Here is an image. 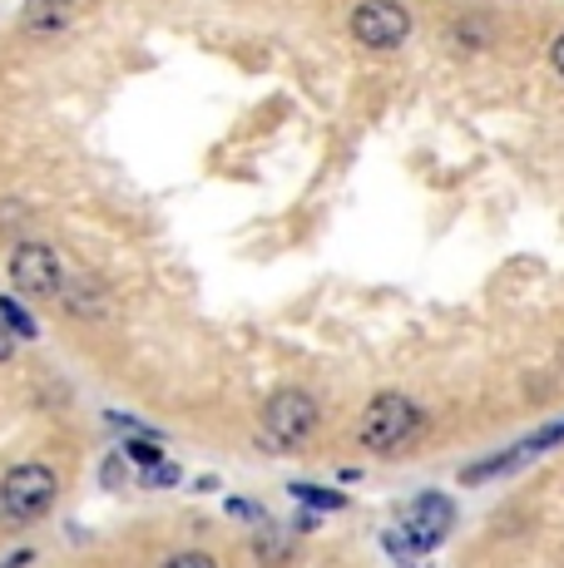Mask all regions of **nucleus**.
<instances>
[{
    "mask_svg": "<svg viewBox=\"0 0 564 568\" xmlns=\"http://www.w3.org/2000/svg\"><path fill=\"white\" fill-rule=\"evenodd\" d=\"M124 460H134L139 475H149V469H164V450L149 440H124Z\"/></svg>",
    "mask_w": 564,
    "mask_h": 568,
    "instance_id": "f8f14e48",
    "label": "nucleus"
},
{
    "mask_svg": "<svg viewBox=\"0 0 564 568\" xmlns=\"http://www.w3.org/2000/svg\"><path fill=\"white\" fill-rule=\"evenodd\" d=\"M292 495H302L308 505H318V509H342L346 505L342 495H332V489H318V485H292Z\"/></svg>",
    "mask_w": 564,
    "mask_h": 568,
    "instance_id": "4468645a",
    "label": "nucleus"
},
{
    "mask_svg": "<svg viewBox=\"0 0 564 568\" xmlns=\"http://www.w3.org/2000/svg\"><path fill=\"white\" fill-rule=\"evenodd\" d=\"M119 460H124V455H114V460L104 465V485H110V489H119V485H124V479H129L124 469H119Z\"/></svg>",
    "mask_w": 564,
    "mask_h": 568,
    "instance_id": "f3484780",
    "label": "nucleus"
},
{
    "mask_svg": "<svg viewBox=\"0 0 564 568\" xmlns=\"http://www.w3.org/2000/svg\"><path fill=\"white\" fill-rule=\"evenodd\" d=\"M10 282H16L20 297H36V302H56L64 287V262L50 243L40 237H26V243L10 247Z\"/></svg>",
    "mask_w": 564,
    "mask_h": 568,
    "instance_id": "20e7f679",
    "label": "nucleus"
},
{
    "mask_svg": "<svg viewBox=\"0 0 564 568\" xmlns=\"http://www.w3.org/2000/svg\"><path fill=\"white\" fill-rule=\"evenodd\" d=\"M60 499V475L40 460H20L0 479V519L6 524H36L56 509Z\"/></svg>",
    "mask_w": 564,
    "mask_h": 568,
    "instance_id": "7ed1b4c3",
    "label": "nucleus"
},
{
    "mask_svg": "<svg viewBox=\"0 0 564 568\" xmlns=\"http://www.w3.org/2000/svg\"><path fill=\"white\" fill-rule=\"evenodd\" d=\"M560 371H564V342H560Z\"/></svg>",
    "mask_w": 564,
    "mask_h": 568,
    "instance_id": "a211bd4d",
    "label": "nucleus"
},
{
    "mask_svg": "<svg viewBox=\"0 0 564 568\" xmlns=\"http://www.w3.org/2000/svg\"><path fill=\"white\" fill-rule=\"evenodd\" d=\"M346 30L362 50H396L411 40V10L401 0H362L346 16Z\"/></svg>",
    "mask_w": 564,
    "mask_h": 568,
    "instance_id": "39448f33",
    "label": "nucleus"
},
{
    "mask_svg": "<svg viewBox=\"0 0 564 568\" xmlns=\"http://www.w3.org/2000/svg\"><path fill=\"white\" fill-rule=\"evenodd\" d=\"M550 70H555V80L564 84V36H555V45H550Z\"/></svg>",
    "mask_w": 564,
    "mask_h": 568,
    "instance_id": "dca6fc26",
    "label": "nucleus"
},
{
    "mask_svg": "<svg viewBox=\"0 0 564 568\" xmlns=\"http://www.w3.org/2000/svg\"><path fill=\"white\" fill-rule=\"evenodd\" d=\"M159 568H223V564L213 559L209 549H179V554H169Z\"/></svg>",
    "mask_w": 564,
    "mask_h": 568,
    "instance_id": "ddd939ff",
    "label": "nucleus"
},
{
    "mask_svg": "<svg viewBox=\"0 0 564 568\" xmlns=\"http://www.w3.org/2000/svg\"><path fill=\"white\" fill-rule=\"evenodd\" d=\"M318 425H322V406H318V396L302 386L273 390V396L263 400V415H258V435H263L268 450H302Z\"/></svg>",
    "mask_w": 564,
    "mask_h": 568,
    "instance_id": "f03ea898",
    "label": "nucleus"
},
{
    "mask_svg": "<svg viewBox=\"0 0 564 568\" xmlns=\"http://www.w3.org/2000/svg\"><path fill=\"white\" fill-rule=\"evenodd\" d=\"M426 425H431V415L416 396H406V390H376L366 400L362 420H356V440L372 455H406L426 435Z\"/></svg>",
    "mask_w": 564,
    "mask_h": 568,
    "instance_id": "f257e3e1",
    "label": "nucleus"
},
{
    "mask_svg": "<svg viewBox=\"0 0 564 568\" xmlns=\"http://www.w3.org/2000/svg\"><path fill=\"white\" fill-rule=\"evenodd\" d=\"M56 302L70 316H80V322H100V316H110V292H104L90 272H64V287H60Z\"/></svg>",
    "mask_w": 564,
    "mask_h": 568,
    "instance_id": "0eeeda50",
    "label": "nucleus"
},
{
    "mask_svg": "<svg viewBox=\"0 0 564 568\" xmlns=\"http://www.w3.org/2000/svg\"><path fill=\"white\" fill-rule=\"evenodd\" d=\"M0 322L16 332V342H30V336H36V322H30L26 307H20L16 297H0Z\"/></svg>",
    "mask_w": 564,
    "mask_h": 568,
    "instance_id": "9b49d317",
    "label": "nucleus"
},
{
    "mask_svg": "<svg viewBox=\"0 0 564 568\" xmlns=\"http://www.w3.org/2000/svg\"><path fill=\"white\" fill-rule=\"evenodd\" d=\"M16 352H20L16 332H10V326H6V322H0V366H6V362H16Z\"/></svg>",
    "mask_w": 564,
    "mask_h": 568,
    "instance_id": "2eb2a0df",
    "label": "nucleus"
},
{
    "mask_svg": "<svg viewBox=\"0 0 564 568\" xmlns=\"http://www.w3.org/2000/svg\"><path fill=\"white\" fill-rule=\"evenodd\" d=\"M80 20V0H26L20 30L26 36H64Z\"/></svg>",
    "mask_w": 564,
    "mask_h": 568,
    "instance_id": "6e6552de",
    "label": "nucleus"
},
{
    "mask_svg": "<svg viewBox=\"0 0 564 568\" xmlns=\"http://www.w3.org/2000/svg\"><path fill=\"white\" fill-rule=\"evenodd\" d=\"M253 554H258V564H263V568H288L292 564V544L278 539V534H258Z\"/></svg>",
    "mask_w": 564,
    "mask_h": 568,
    "instance_id": "9d476101",
    "label": "nucleus"
},
{
    "mask_svg": "<svg viewBox=\"0 0 564 568\" xmlns=\"http://www.w3.org/2000/svg\"><path fill=\"white\" fill-rule=\"evenodd\" d=\"M451 40H455L461 50H485V45L495 40V30H491V20H485V16H461V20L451 26Z\"/></svg>",
    "mask_w": 564,
    "mask_h": 568,
    "instance_id": "1a4fd4ad",
    "label": "nucleus"
},
{
    "mask_svg": "<svg viewBox=\"0 0 564 568\" xmlns=\"http://www.w3.org/2000/svg\"><path fill=\"white\" fill-rule=\"evenodd\" d=\"M451 519H455L451 499H446V495H436V489H426V495L411 499L406 515H401V534H396V539H406V544H401V549H406V559H411V554L436 549V544L446 539Z\"/></svg>",
    "mask_w": 564,
    "mask_h": 568,
    "instance_id": "423d86ee",
    "label": "nucleus"
}]
</instances>
